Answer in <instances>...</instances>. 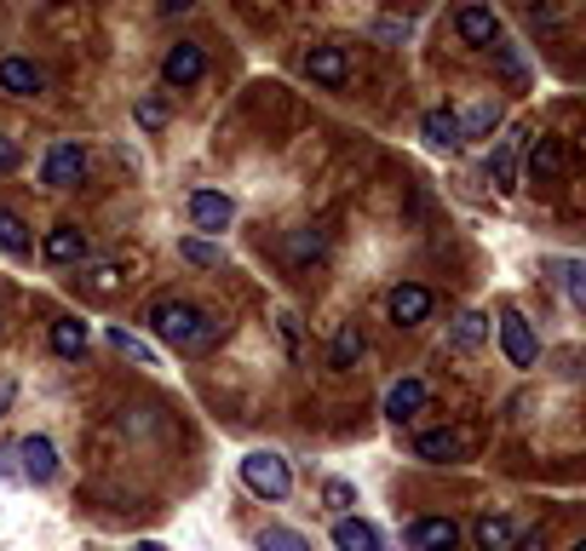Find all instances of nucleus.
<instances>
[{
	"mask_svg": "<svg viewBox=\"0 0 586 551\" xmlns=\"http://www.w3.org/2000/svg\"><path fill=\"white\" fill-rule=\"evenodd\" d=\"M145 322H150V333H156V339L185 344V351H201V344H213V339L225 333L213 317H201V310H196V304H185V299H156Z\"/></svg>",
	"mask_w": 586,
	"mask_h": 551,
	"instance_id": "1",
	"label": "nucleus"
},
{
	"mask_svg": "<svg viewBox=\"0 0 586 551\" xmlns=\"http://www.w3.org/2000/svg\"><path fill=\"white\" fill-rule=\"evenodd\" d=\"M241 482H248V494H259V500H288L294 471H288L282 454H270V448H254V454L241 460Z\"/></svg>",
	"mask_w": 586,
	"mask_h": 551,
	"instance_id": "2",
	"label": "nucleus"
},
{
	"mask_svg": "<svg viewBox=\"0 0 586 551\" xmlns=\"http://www.w3.org/2000/svg\"><path fill=\"white\" fill-rule=\"evenodd\" d=\"M81 179H87V144L81 138H58L41 161V184L47 190H76Z\"/></svg>",
	"mask_w": 586,
	"mask_h": 551,
	"instance_id": "3",
	"label": "nucleus"
},
{
	"mask_svg": "<svg viewBox=\"0 0 586 551\" xmlns=\"http://www.w3.org/2000/svg\"><path fill=\"white\" fill-rule=\"evenodd\" d=\"M500 351H506V362L511 368H535L540 362V339H535V328L524 322V310H500Z\"/></svg>",
	"mask_w": 586,
	"mask_h": 551,
	"instance_id": "4",
	"label": "nucleus"
},
{
	"mask_svg": "<svg viewBox=\"0 0 586 551\" xmlns=\"http://www.w3.org/2000/svg\"><path fill=\"white\" fill-rule=\"evenodd\" d=\"M471 454V437L455 431V425H437V431H420L414 437V460H426V465H455Z\"/></svg>",
	"mask_w": 586,
	"mask_h": 551,
	"instance_id": "5",
	"label": "nucleus"
},
{
	"mask_svg": "<svg viewBox=\"0 0 586 551\" xmlns=\"http://www.w3.org/2000/svg\"><path fill=\"white\" fill-rule=\"evenodd\" d=\"M207 76V52L196 47V41H179L167 58H161V81L172 87V92H185V87H196Z\"/></svg>",
	"mask_w": 586,
	"mask_h": 551,
	"instance_id": "6",
	"label": "nucleus"
},
{
	"mask_svg": "<svg viewBox=\"0 0 586 551\" xmlns=\"http://www.w3.org/2000/svg\"><path fill=\"white\" fill-rule=\"evenodd\" d=\"M18 477H23V482H52V477H58V448H52V437L29 431V437L18 442Z\"/></svg>",
	"mask_w": 586,
	"mask_h": 551,
	"instance_id": "7",
	"label": "nucleus"
},
{
	"mask_svg": "<svg viewBox=\"0 0 586 551\" xmlns=\"http://www.w3.org/2000/svg\"><path fill=\"white\" fill-rule=\"evenodd\" d=\"M455 34L466 47H495L500 41V18L483 7V0H466V7L455 12Z\"/></svg>",
	"mask_w": 586,
	"mask_h": 551,
	"instance_id": "8",
	"label": "nucleus"
},
{
	"mask_svg": "<svg viewBox=\"0 0 586 551\" xmlns=\"http://www.w3.org/2000/svg\"><path fill=\"white\" fill-rule=\"evenodd\" d=\"M230 219H236V201H230L225 190H196V196H190V224H196V230L219 236V230H230Z\"/></svg>",
	"mask_w": 586,
	"mask_h": 551,
	"instance_id": "9",
	"label": "nucleus"
},
{
	"mask_svg": "<svg viewBox=\"0 0 586 551\" xmlns=\"http://www.w3.org/2000/svg\"><path fill=\"white\" fill-rule=\"evenodd\" d=\"M87 253H92V241H87L81 224H52L47 241H41V259L47 264H81Z\"/></svg>",
	"mask_w": 586,
	"mask_h": 551,
	"instance_id": "10",
	"label": "nucleus"
},
{
	"mask_svg": "<svg viewBox=\"0 0 586 551\" xmlns=\"http://www.w3.org/2000/svg\"><path fill=\"white\" fill-rule=\"evenodd\" d=\"M431 288H420V282H403V288H391V299H386V310H391V322L397 328H420L426 317H431Z\"/></svg>",
	"mask_w": 586,
	"mask_h": 551,
	"instance_id": "11",
	"label": "nucleus"
},
{
	"mask_svg": "<svg viewBox=\"0 0 586 551\" xmlns=\"http://www.w3.org/2000/svg\"><path fill=\"white\" fill-rule=\"evenodd\" d=\"M408 545L414 551H455L460 545V523L455 517H420V523H408Z\"/></svg>",
	"mask_w": 586,
	"mask_h": 551,
	"instance_id": "12",
	"label": "nucleus"
},
{
	"mask_svg": "<svg viewBox=\"0 0 586 551\" xmlns=\"http://www.w3.org/2000/svg\"><path fill=\"white\" fill-rule=\"evenodd\" d=\"M305 76L317 87H345L351 81V58H345V47H317L305 58Z\"/></svg>",
	"mask_w": 586,
	"mask_h": 551,
	"instance_id": "13",
	"label": "nucleus"
},
{
	"mask_svg": "<svg viewBox=\"0 0 586 551\" xmlns=\"http://www.w3.org/2000/svg\"><path fill=\"white\" fill-rule=\"evenodd\" d=\"M524 127H517V132H506L500 138V150H489V184L495 190H517V150H524Z\"/></svg>",
	"mask_w": 586,
	"mask_h": 551,
	"instance_id": "14",
	"label": "nucleus"
},
{
	"mask_svg": "<svg viewBox=\"0 0 586 551\" xmlns=\"http://www.w3.org/2000/svg\"><path fill=\"white\" fill-rule=\"evenodd\" d=\"M0 92L34 98V92H47V76H41V69H34L29 58H0Z\"/></svg>",
	"mask_w": 586,
	"mask_h": 551,
	"instance_id": "15",
	"label": "nucleus"
},
{
	"mask_svg": "<svg viewBox=\"0 0 586 551\" xmlns=\"http://www.w3.org/2000/svg\"><path fill=\"white\" fill-rule=\"evenodd\" d=\"M334 551H379V529L362 523L357 511H339L334 517Z\"/></svg>",
	"mask_w": 586,
	"mask_h": 551,
	"instance_id": "16",
	"label": "nucleus"
},
{
	"mask_svg": "<svg viewBox=\"0 0 586 551\" xmlns=\"http://www.w3.org/2000/svg\"><path fill=\"white\" fill-rule=\"evenodd\" d=\"M420 138H426L431 150H460V144H466L455 110H426V116H420Z\"/></svg>",
	"mask_w": 586,
	"mask_h": 551,
	"instance_id": "17",
	"label": "nucleus"
},
{
	"mask_svg": "<svg viewBox=\"0 0 586 551\" xmlns=\"http://www.w3.org/2000/svg\"><path fill=\"white\" fill-rule=\"evenodd\" d=\"M420 408H426V385H420V379H397V385L386 391V420H391V425L414 420Z\"/></svg>",
	"mask_w": 586,
	"mask_h": 551,
	"instance_id": "18",
	"label": "nucleus"
},
{
	"mask_svg": "<svg viewBox=\"0 0 586 551\" xmlns=\"http://www.w3.org/2000/svg\"><path fill=\"white\" fill-rule=\"evenodd\" d=\"M564 172V138H535L529 150V184H552Z\"/></svg>",
	"mask_w": 586,
	"mask_h": 551,
	"instance_id": "19",
	"label": "nucleus"
},
{
	"mask_svg": "<svg viewBox=\"0 0 586 551\" xmlns=\"http://www.w3.org/2000/svg\"><path fill=\"white\" fill-rule=\"evenodd\" d=\"M362 333H357V322H339V333H334V351H328V368L334 373H351L357 362H362Z\"/></svg>",
	"mask_w": 586,
	"mask_h": 551,
	"instance_id": "20",
	"label": "nucleus"
},
{
	"mask_svg": "<svg viewBox=\"0 0 586 551\" xmlns=\"http://www.w3.org/2000/svg\"><path fill=\"white\" fill-rule=\"evenodd\" d=\"M511 517H500V511H483L477 523H471V540H477V551H506L511 545Z\"/></svg>",
	"mask_w": 586,
	"mask_h": 551,
	"instance_id": "21",
	"label": "nucleus"
},
{
	"mask_svg": "<svg viewBox=\"0 0 586 551\" xmlns=\"http://www.w3.org/2000/svg\"><path fill=\"white\" fill-rule=\"evenodd\" d=\"M87 339H92V333H87V322H81V317H58V322H52V351H58V357H69V362L87 357Z\"/></svg>",
	"mask_w": 586,
	"mask_h": 551,
	"instance_id": "22",
	"label": "nucleus"
},
{
	"mask_svg": "<svg viewBox=\"0 0 586 551\" xmlns=\"http://www.w3.org/2000/svg\"><path fill=\"white\" fill-rule=\"evenodd\" d=\"M495 127H500V103H495V98L471 103V110L460 116V138H489Z\"/></svg>",
	"mask_w": 586,
	"mask_h": 551,
	"instance_id": "23",
	"label": "nucleus"
},
{
	"mask_svg": "<svg viewBox=\"0 0 586 551\" xmlns=\"http://www.w3.org/2000/svg\"><path fill=\"white\" fill-rule=\"evenodd\" d=\"M179 259L196 264V270H219L225 264V248H219V241H207V236H185L179 241Z\"/></svg>",
	"mask_w": 586,
	"mask_h": 551,
	"instance_id": "24",
	"label": "nucleus"
},
{
	"mask_svg": "<svg viewBox=\"0 0 586 551\" xmlns=\"http://www.w3.org/2000/svg\"><path fill=\"white\" fill-rule=\"evenodd\" d=\"M34 248V241H29V224L12 213V207H0V253H12V259H23Z\"/></svg>",
	"mask_w": 586,
	"mask_h": 551,
	"instance_id": "25",
	"label": "nucleus"
},
{
	"mask_svg": "<svg viewBox=\"0 0 586 551\" xmlns=\"http://www.w3.org/2000/svg\"><path fill=\"white\" fill-rule=\"evenodd\" d=\"M483 339H489V317H483V310H460V322H455V344H460V351H477Z\"/></svg>",
	"mask_w": 586,
	"mask_h": 551,
	"instance_id": "26",
	"label": "nucleus"
},
{
	"mask_svg": "<svg viewBox=\"0 0 586 551\" xmlns=\"http://www.w3.org/2000/svg\"><path fill=\"white\" fill-rule=\"evenodd\" d=\"M110 344H116V351H121L127 362H138V368H156V351H150L145 339H132L127 328H110Z\"/></svg>",
	"mask_w": 586,
	"mask_h": 551,
	"instance_id": "27",
	"label": "nucleus"
},
{
	"mask_svg": "<svg viewBox=\"0 0 586 551\" xmlns=\"http://www.w3.org/2000/svg\"><path fill=\"white\" fill-rule=\"evenodd\" d=\"M322 248H328V241H322V230H294V236H288V259H294V264H305V259H322Z\"/></svg>",
	"mask_w": 586,
	"mask_h": 551,
	"instance_id": "28",
	"label": "nucleus"
},
{
	"mask_svg": "<svg viewBox=\"0 0 586 551\" xmlns=\"http://www.w3.org/2000/svg\"><path fill=\"white\" fill-rule=\"evenodd\" d=\"M132 116H138V127H145V132H161V127L172 121L167 98H138V103H132Z\"/></svg>",
	"mask_w": 586,
	"mask_h": 551,
	"instance_id": "29",
	"label": "nucleus"
},
{
	"mask_svg": "<svg viewBox=\"0 0 586 551\" xmlns=\"http://www.w3.org/2000/svg\"><path fill=\"white\" fill-rule=\"evenodd\" d=\"M259 551H310V540L299 529H265L259 534Z\"/></svg>",
	"mask_w": 586,
	"mask_h": 551,
	"instance_id": "30",
	"label": "nucleus"
},
{
	"mask_svg": "<svg viewBox=\"0 0 586 551\" xmlns=\"http://www.w3.org/2000/svg\"><path fill=\"white\" fill-rule=\"evenodd\" d=\"M322 505H334V511H357V489L345 477H328L322 482Z\"/></svg>",
	"mask_w": 586,
	"mask_h": 551,
	"instance_id": "31",
	"label": "nucleus"
},
{
	"mask_svg": "<svg viewBox=\"0 0 586 551\" xmlns=\"http://www.w3.org/2000/svg\"><path fill=\"white\" fill-rule=\"evenodd\" d=\"M495 58H500V69H506V81H511V87H524V81H529V69H524V58H517L511 47H500V41H495Z\"/></svg>",
	"mask_w": 586,
	"mask_h": 551,
	"instance_id": "32",
	"label": "nucleus"
},
{
	"mask_svg": "<svg viewBox=\"0 0 586 551\" xmlns=\"http://www.w3.org/2000/svg\"><path fill=\"white\" fill-rule=\"evenodd\" d=\"M116 282H121V264H98L92 270V293H116Z\"/></svg>",
	"mask_w": 586,
	"mask_h": 551,
	"instance_id": "33",
	"label": "nucleus"
},
{
	"mask_svg": "<svg viewBox=\"0 0 586 551\" xmlns=\"http://www.w3.org/2000/svg\"><path fill=\"white\" fill-rule=\"evenodd\" d=\"M374 34H379V41H403V34H408V18H379Z\"/></svg>",
	"mask_w": 586,
	"mask_h": 551,
	"instance_id": "34",
	"label": "nucleus"
},
{
	"mask_svg": "<svg viewBox=\"0 0 586 551\" xmlns=\"http://www.w3.org/2000/svg\"><path fill=\"white\" fill-rule=\"evenodd\" d=\"M506 551H546V529H529V534H511Z\"/></svg>",
	"mask_w": 586,
	"mask_h": 551,
	"instance_id": "35",
	"label": "nucleus"
},
{
	"mask_svg": "<svg viewBox=\"0 0 586 551\" xmlns=\"http://www.w3.org/2000/svg\"><path fill=\"white\" fill-rule=\"evenodd\" d=\"M276 328H282V344H288V351H299V317H294V310H282V317H276Z\"/></svg>",
	"mask_w": 586,
	"mask_h": 551,
	"instance_id": "36",
	"label": "nucleus"
},
{
	"mask_svg": "<svg viewBox=\"0 0 586 551\" xmlns=\"http://www.w3.org/2000/svg\"><path fill=\"white\" fill-rule=\"evenodd\" d=\"M0 477H18V442H0Z\"/></svg>",
	"mask_w": 586,
	"mask_h": 551,
	"instance_id": "37",
	"label": "nucleus"
},
{
	"mask_svg": "<svg viewBox=\"0 0 586 551\" xmlns=\"http://www.w3.org/2000/svg\"><path fill=\"white\" fill-rule=\"evenodd\" d=\"M564 288H569V299H575V304L586 299V288H580V264H564Z\"/></svg>",
	"mask_w": 586,
	"mask_h": 551,
	"instance_id": "38",
	"label": "nucleus"
},
{
	"mask_svg": "<svg viewBox=\"0 0 586 551\" xmlns=\"http://www.w3.org/2000/svg\"><path fill=\"white\" fill-rule=\"evenodd\" d=\"M12 402H18V385H12V379H0V420H7Z\"/></svg>",
	"mask_w": 586,
	"mask_h": 551,
	"instance_id": "39",
	"label": "nucleus"
},
{
	"mask_svg": "<svg viewBox=\"0 0 586 551\" xmlns=\"http://www.w3.org/2000/svg\"><path fill=\"white\" fill-rule=\"evenodd\" d=\"M18 167V150H12V138H0V172H12Z\"/></svg>",
	"mask_w": 586,
	"mask_h": 551,
	"instance_id": "40",
	"label": "nucleus"
},
{
	"mask_svg": "<svg viewBox=\"0 0 586 551\" xmlns=\"http://www.w3.org/2000/svg\"><path fill=\"white\" fill-rule=\"evenodd\" d=\"M196 0H161V12H190Z\"/></svg>",
	"mask_w": 586,
	"mask_h": 551,
	"instance_id": "41",
	"label": "nucleus"
},
{
	"mask_svg": "<svg viewBox=\"0 0 586 551\" xmlns=\"http://www.w3.org/2000/svg\"><path fill=\"white\" fill-rule=\"evenodd\" d=\"M138 551H167V545H156V540H145V545H138Z\"/></svg>",
	"mask_w": 586,
	"mask_h": 551,
	"instance_id": "42",
	"label": "nucleus"
},
{
	"mask_svg": "<svg viewBox=\"0 0 586 551\" xmlns=\"http://www.w3.org/2000/svg\"><path fill=\"white\" fill-rule=\"evenodd\" d=\"M575 551H586V540H575Z\"/></svg>",
	"mask_w": 586,
	"mask_h": 551,
	"instance_id": "43",
	"label": "nucleus"
},
{
	"mask_svg": "<svg viewBox=\"0 0 586 551\" xmlns=\"http://www.w3.org/2000/svg\"><path fill=\"white\" fill-rule=\"evenodd\" d=\"M47 7H63V0H47Z\"/></svg>",
	"mask_w": 586,
	"mask_h": 551,
	"instance_id": "44",
	"label": "nucleus"
}]
</instances>
